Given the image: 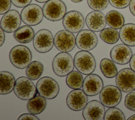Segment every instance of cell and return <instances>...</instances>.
I'll use <instances>...</instances> for the list:
<instances>
[{
    "instance_id": "ac0fdd59",
    "label": "cell",
    "mask_w": 135,
    "mask_h": 120,
    "mask_svg": "<svg viewBox=\"0 0 135 120\" xmlns=\"http://www.w3.org/2000/svg\"><path fill=\"white\" fill-rule=\"evenodd\" d=\"M82 88L87 96H94L101 92L103 88V82L99 76L91 73L84 78Z\"/></svg>"
},
{
    "instance_id": "e0dca14e",
    "label": "cell",
    "mask_w": 135,
    "mask_h": 120,
    "mask_svg": "<svg viewBox=\"0 0 135 120\" xmlns=\"http://www.w3.org/2000/svg\"><path fill=\"white\" fill-rule=\"evenodd\" d=\"M110 56L114 62L123 65L130 62L132 52L128 45L119 44L112 48L110 52Z\"/></svg>"
},
{
    "instance_id": "f1b7e54d",
    "label": "cell",
    "mask_w": 135,
    "mask_h": 120,
    "mask_svg": "<svg viewBox=\"0 0 135 120\" xmlns=\"http://www.w3.org/2000/svg\"><path fill=\"white\" fill-rule=\"evenodd\" d=\"M125 116L123 112L118 108L110 107L105 112L104 120H124Z\"/></svg>"
},
{
    "instance_id": "8992f818",
    "label": "cell",
    "mask_w": 135,
    "mask_h": 120,
    "mask_svg": "<svg viewBox=\"0 0 135 120\" xmlns=\"http://www.w3.org/2000/svg\"><path fill=\"white\" fill-rule=\"evenodd\" d=\"M36 87L38 94L47 99L55 98L60 91L57 82L50 77H43L40 79Z\"/></svg>"
},
{
    "instance_id": "484cf974",
    "label": "cell",
    "mask_w": 135,
    "mask_h": 120,
    "mask_svg": "<svg viewBox=\"0 0 135 120\" xmlns=\"http://www.w3.org/2000/svg\"><path fill=\"white\" fill-rule=\"evenodd\" d=\"M43 65L38 61H34L27 66L25 73L27 77L32 80L38 79L43 72Z\"/></svg>"
},
{
    "instance_id": "d590c367",
    "label": "cell",
    "mask_w": 135,
    "mask_h": 120,
    "mask_svg": "<svg viewBox=\"0 0 135 120\" xmlns=\"http://www.w3.org/2000/svg\"><path fill=\"white\" fill-rule=\"evenodd\" d=\"M129 10L132 14L135 16V0H131L129 4Z\"/></svg>"
},
{
    "instance_id": "8fae6325",
    "label": "cell",
    "mask_w": 135,
    "mask_h": 120,
    "mask_svg": "<svg viewBox=\"0 0 135 120\" xmlns=\"http://www.w3.org/2000/svg\"><path fill=\"white\" fill-rule=\"evenodd\" d=\"M54 43L59 51L69 52L75 47L76 38L73 33L66 30H61L55 34L54 37Z\"/></svg>"
},
{
    "instance_id": "f546056e",
    "label": "cell",
    "mask_w": 135,
    "mask_h": 120,
    "mask_svg": "<svg viewBox=\"0 0 135 120\" xmlns=\"http://www.w3.org/2000/svg\"><path fill=\"white\" fill-rule=\"evenodd\" d=\"M89 6L94 11H102L108 5L109 0H87Z\"/></svg>"
},
{
    "instance_id": "8d00e7d4",
    "label": "cell",
    "mask_w": 135,
    "mask_h": 120,
    "mask_svg": "<svg viewBox=\"0 0 135 120\" xmlns=\"http://www.w3.org/2000/svg\"><path fill=\"white\" fill-rule=\"evenodd\" d=\"M130 67L131 69L135 72V54L132 56L130 61Z\"/></svg>"
},
{
    "instance_id": "7c38bea8",
    "label": "cell",
    "mask_w": 135,
    "mask_h": 120,
    "mask_svg": "<svg viewBox=\"0 0 135 120\" xmlns=\"http://www.w3.org/2000/svg\"><path fill=\"white\" fill-rule=\"evenodd\" d=\"M62 24L65 30L72 32H79L84 25L83 15L76 11H69L63 18Z\"/></svg>"
},
{
    "instance_id": "cb8c5ba5",
    "label": "cell",
    "mask_w": 135,
    "mask_h": 120,
    "mask_svg": "<svg viewBox=\"0 0 135 120\" xmlns=\"http://www.w3.org/2000/svg\"><path fill=\"white\" fill-rule=\"evenodd\" d=\"M106 22L109 26L115 29H121L124 23V19L119 12L112 10L109 11L105 16Z\"/></svg>"
},
{
    "instance_id": "1f68e13d",
    "label": "cell",
    "mask_w": 135,
    "mask_h": 120,
    "mask_svg": "<svg viewBox=\"0 0 135 120\" xmlns=\"http://www.w3.org/2000/svg\"><path fill=\"white\" fill-rule=\"evenodd\" d=\"M131 0H109L110 4L117 8H124L130 4Z\"/></svg>"
},
{
    "instance_id": "9a60e30c",
    "label": "cell",
    "mask_w": 135,
    "mask_h": 120,
    "mask_svg": "<svg viewBox=\"0 0 135 120\" xmlns=\"http://www.w3.org/2000/svg\"><path fill=\"white\" fill-rule=\"evenodd\" d=\"M88 102L87 95L80 89H74L68 95L66 99L68 107L74 111H79L83 109Z\"/></svg>"
},
{
    "instance_id": "7402d4cb",
    "label": "cell",
    "mask_w": 135,
    "mask_h": 120,
    "mask_svg": "<svg viewBox=\"0 0 135 120\" xmlns=\"http://www.w3.org/2000/svg\"><path fill=\"white\" fill-rule=\"evenodd\" d=\"M34 31L30 25L20 27L13 33V37L18 42L26 43L31 42L34 37Z\"/></svg>"
},
{
    "instance_id": "d6a6232c",
    "label": "cell",
    "mask_w": 135,
    "mask_h": 120,
    "mask_svg": "<svg viewBox=\"0 0 135 120\" xmlns=\"http://www.w3.org/2000/svg\"><path fill=\"white\" fill-rule=\"evenodd\" d=\"M11 0H0V14H4L8 12L11 6Z\"/></svg>"
},
{
    "instance_id": "83f0119b",
    "label": "cell",
    "mask_w": 135,
    "mask_h": 120,
    "mask_svg": "<svg viewBox=\"0 0 135 120\" xmlns=\"http://www.w3.org/2000/svg\"><path fill=\"white\" fill-rule=\"evenodd\" d=\"M100 37L104 42L112 44L118 41L120 35L116 29L112 27H108L104 29L100 32Z\"/></svg>"
},
{
    "instance_id": "f35d334b",
    "label": "cell",
    "mask_w": 135,
    "mask_h": 120,
    "mask_svg": "<svg viewBox=\"0 0 135 120\" xmlns=\"http://www.w3.org/2000/svg\"><path fill=\"white\" fill-rule=\"evenodd\" d=\"M70 1L74 3H80L82 1H83V0H70Z\"/></svg>"
},
{
    "instance_id": "d4e9b609",
    "label": "cell",
    "mask_w": 135,
    "mask_h": 120,
    "mask_svg": "<svg viewBox=\"0 0 135 120\" xmlns=\"http://www.w3.org/2000/svg\"><path fill=\"white\" fill-rule=\"evenodd\" d=\"M100 68L103 75L108 78H114L118 74V70L114 61L108 58H103L101 60Z\"/></svg>"
},
{
    "instance_id": "30bf717a",
    "label": "cell",
    "mask_w": 135,
    "mask_h": 120,
    "mask_svg": "<svg viewBox=\"0 0 135 120\" xmlns=\"http://www.w3.org/2000/svg\"><path fill=\"white\" fill-rule=\"evenodd\" d=\"M122 94L117 86L107 85L100 93L99 98L101 103L107 107H112L118 105L121 101Z\"/></svg>"
},
{
    "instance_id": "9c48e42d",
    "label": "cell",
    "mask_w": 135,
    "mask_h": 120,
    "mask_svg": "<svg viewBox=\"0 0 135 120\" xmlns=\"http://www.w3.org/2000/svg\"><path fill=\"white\" fill-rule=\"evenodd\" d=\"M115 84L122 92L133 91L135 90V72L130 68L121 70L116 76Z\"/></svg>"
},
{
    "instance_id": "6da1fadb",
    "label": "cell",
    "mask_w": 135,
    "mask_h": 120,
    "mask_svg": "<svg viewBox=\"0 0 135 120\" xmlns=\"http://www.w3.org/2000/svg\"><path fill=\"white\" fill-rule=\"evenodd\" d=\"M11 63L16 68L24 69L30 64L32 60V53L27 47L17 45L13 47L9 53Z\"/></svg>"
},
{
    "instance_id": "ba28073f",
    "label": "cell",
    "mask_w": 135,
    "mask_h": 120,
    "mask_svg": "<svg viewBox=\"0 0 135 120\" xmlns=\"http://www.w3.org/2000/svg\"><path fill=\"white\" fill-rule=\"evenodd\" d=\"M21 16L22 21L25 24L30 26L36 25L43 19V9L37 4H29L22 10Z\"/></svg>"
},
{
    "instance_id": "e575fe53",
    "label": "cell",
    "mask_w": 135,
    "mask_h": 120,
    "mask_svg": "<svg viewBox=\"0 0 135 120\" xmlns=\"http://www.w3.org/2000/svg\"><path fill=\"white\" fill-rule=\"evenodd\" d=\"M18 120H25V119H31V120H39V118L32 114H23L19 116L18 118Z\"/></svg>"
},
{
    "instance_id": "52a82bcc",
    "label": "cell",
    "mask_w": 135,
    "mask_h": 120,
    "mask_svg": "<svg viewBox=\"0 0 135 120\" xmlns=\"http://www.w3.org/2000/svg\"><path fill=\"white\" fill-rule=\"evenodd\" d=\"M33 44L38 52L46 53L50 51L54 44L52 33L46 29L40 30L35 34Z\"/></svg>"
},
{
    "instance_id": "74e56055",
    "label": "cell",
    "mask_w": 135,
    "mask_h": 120,
    "mask_svg": "<svg viewBox=\"0 0 135 120\" xmlns=\"http://www.w3.org/2000/svg\"><path fill=\"white\" fill-rule=\"evenodd\" d=\"M0 35H1L0 46H2L5 41V34H4V31L1 27L0 29Z\"/></svg>"
},
{
    "instance_id": "4fadbf2b",
    "label": "cell",
    "mask_w": 135,
    "mask_h": 120,
    "mask_svg": "<svg viewBox=\"0 0 135 120\" xmlns=\"http://www.w3.org/2000/svg\"><path fill=\"white\" fill-rule=\"evenodd\" d=\"M98 37L94 31L90 30L80 31L76 36L77 47L83 51H90L94 49L98 44Z\"/></svg>"
},
{
    "instance_id": "277c9868",
    "label": "cell",
    "mask_w": 135,
    "mask_h": 120,
    "mask_svg": "<svg viewBox=\"0 0 135 120\" xmlns=\"http://www.w3.org/2000/svg\"><path fill=\"white\" fill-rule=\"evenodd\" d=\"M13 90L15 95L22 100H30L37 93L36 87L31 79L25 77H20L16 80Z\"/></svg>"
},
{
    "instance_id": "603a6c76",
    "label": "cell",
    "mask_w": 135,
    "mask_h": 120,
    "mask_svg": "<svg viewBox=\"0 0 135 120\" xmlns=\"http://www.w3.org/2000/svg\"><path fill=\"white\" fill-rule=\"evenodd\" d=\"M44 97L41 95H36L33 98L28 100L26 104L28 112L33 115L41 113L45 108L46 100Z\"/></svg>"
},
{
    "instance_id": "7a4b0ae2",
    "label": "cell",
    "mask_w": 135,
    "mask_h": 120,
    "mask_svg": "<svg viewBox=\"0 0 135 120\" xmlns=\"http://www.w3.org/2000/svg\"><path fill=\"white\" fill-rule=\"evenodd\" d=\"M74 59L68 52L57 53L52 62V69L54 73L60 77L68 76L74 69Z\"/></svg>"
},
{
    "instance_id": "ab89813d",
    "label": "cell",
    "mask_w": 135,
    "mask_h": 120,
    "mask_svg": "<svg viewBox=\"0 0 135 120\" xmlns=\"http://www.w3.org/2000/svg\"><path fill=\"white\" fill-rule=\"evenodd\" d=\"M35 1L38 2V3H46L49 0H35Z\"/></svg>"
},
{
    "instance_id": "5bb4252c",
    "label": "cell",
    "mask_w": 135,
    "mask_h": 120,
    "mask_svg": "<svg viewBox=\"0 0 135 120\" xmlns=\"http://www.w3.org/2000/svg\"><path fill=\"white\" fill-rule=\"evenodd\" d=\"M21 20V15L17 11L15 10L8 11L1 19V27L5 32H14L19 28Z\"/></svg>"
},
{
    "instance_id": "4dcf8cb0",
    "label": "cell",
    "mask_w": 135,
    "mask_h": 120,
    "mask_svg": "<svg viewBox=\"0 0 135 120\" xmlns=\"http://www.w3.org/2000/svg\"><path fill=\"white\" fill-rule=\"evenodd\" d=\"M124 104L127 109L135 112V91L130 92L126 96Z\"/></svg>"
},
{
    "instance_id": "2e32d148",
    "label": "cell",
    "mask_w": 135,
    "mask_h": 120,
    "mask_svg": "<svg viewBox=\"0 0 135 120\" xmlns=\"http://www.w3.org/2000/svg\"><path fill=\"white\" fill-rule=\"evenodd\" d=\"M105 109L104 105L96 100H93L86 104L83 109L82 115L86 120L104 119Z\"/></svg>"
},
{
    "instance_id": "d6986e66",
    "label": "cell",
    "mask_w": 135,
    "mask_h": 120,
    "mask_svg": "<svg viewBox=\"0 0 135 120\" xmlns=\"http://www.w3.org/2000/svg\"><path fill=\"white\" fill-rule=\"evenodd\" d=\"M85 23L90 30L94 32H99L105 28L107 22L103 13L99 11H94L86 15Z\"/></svg>"
},
{
    "instance_id": "836d02e7",
    "label": "cell",
    "mask_w": 135,
    "mask_h": 120,
    "mask_svg": "<svg viewBox=\"0 0 135 120\" xmlns=\"http://www.w3.org/2000/svg\"><path fill=\"white\" fill-rule=\"evenodd\" d=\"M12 3L17 7H24L27 5H28L32 0H11Z\"/></svg>"
},
{
    "instance_id": "3957f363",
    "label": "cell",
    "mask_w": 135,
    "mask_h": 120,
    "mask_svg": "<svg viewBox=\"0 0 135 120\" xmlns=\"http://www.w3.org/2000/svg\"><path fill=\"white\" fill-rule=\"evenodd\" d=\"M74 67L80 73L88 75L92 73L96 67V62L93 55L88 51H80L74 57Z\"/></svg>"
},
{
    "instance_id": "4316f807",
    "label": "cell",
    "mask_w": 135,
    "mask_h": 120,
    "mask_svg": "<svg viewBox=\"0 0 135 120\" xmlns=\"http://www.w3.org/2000/svg\"><path fill=\"white\" fill-rule=\"evenodd\" d=\"M83 77L79 71H73L66 77V82L67 85L72 89H80L83 86Z\"/></svg>"
},
{
    "instance_id": "44dd1931",
    "label": "cell",
    "mask_w": 135,
    "mask_h": 120,
    "mask_svg": "<svg viewBox=\"0 0 135 120\" xmlns=\"http://www.w3.org/2000/svg\"><path fill=\"white\" fill-rule=\"evenodd\" d=\"M0 94L6 95L14 89L15 80L13 75L6 71L0 72Z\"/></svg>"
},
{
    "instance_id": "ffe728a7",
    "label": "cell",
    "mask_w": 135,
    "mask_h": 120,
    "mask_svg": "<svg viewBox=\"0 0 135 120\" xmlns=\"http://www.w3.org/2000/svg\"><path fill=\"white\" fill-rule=\"evenodd\" d=\"M120 38L125 44L135 46V24L128 23L124 24L120 30Z\"/></svg>"
},
{
    "instance_id": "60d3db41",
    "label": "cell",
    "mask_w": 135,
    "mask_h": 120,
    "mask_svg": "<svg viewBox=\"0 0 135 120\" xmlns=\"http://www.w3.org/2000/svg\"><path fill=\"white\" fill-rule=\"evenodd\" d=\"M128 120H135V114L128 118Z\"/></svg>"
},
{
    "instance_id": "5b68a950",
    "label": "cell",
    "mask_w": 135,
    "mask_h": 120,
    "mask_svg": "<svg viewBox=\"0 0 135 120\" xmlns=\"http://www.w3.org/2000/svg\"><path fill=\"white\" fill-rule=\"evenodd\" d=\"M44 16L51 21H58L66 14V7L61 0H49L43 6Z\"/></svg>"
}]
</instances>
